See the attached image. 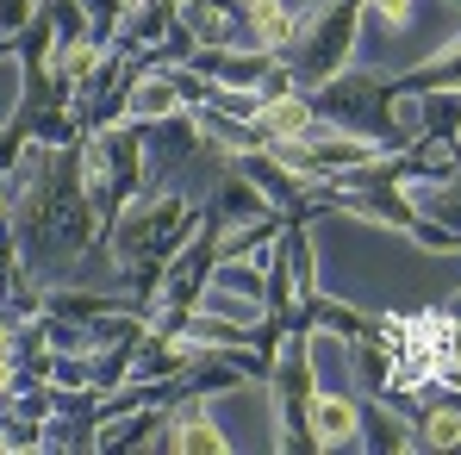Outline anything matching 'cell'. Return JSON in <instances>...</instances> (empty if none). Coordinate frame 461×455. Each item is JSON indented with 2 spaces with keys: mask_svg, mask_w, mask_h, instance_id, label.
Wrapping results in <instances>:
<instances>
[{
  "mask_svg": "<svg viewBox=\"0 0 461 455\" xmlns=\"http://www.w3.org/2000/svg\"><path fill=\"white\" fill-rule=\"evenodd\" d=\"M356 38H362V0H312L300 6V25H294V44L281 50V63L294 69L300 87H318L337 69H349Z\"/></svg>",
  "mask_w": 461,
  "mask_h": 455,
  "instance_id": "3957f363",
  "label": "cell"
},
{
  "mask_svg": "<svg viewBox=\"0 0 461 455\" xmlns=\"http://www.w3.org/2000/svg\"><path fill=\"white\" fill-rule=\"evenodd\" d=\"M181 113V87H175V69H144L125 87V119H168Z\"/></svg>",
  "mask_w": 461,
  "mask_h": 455,
  "instance_id": "30bf717a",
  "label": "cell"
},
{
  "mask_svg": "<svg viewBox=\"0 0 461 455\" xmlns=\"http://www.w3.org/2000/svg\"><path fill=\"white\" fill-rule=\"evenodd\" d=\"M212 287L243 305H262V262H212Z\"/></svg>",
  "mask_w": 461,
  "mask_h": 455,
  "instance_id": "2e32d148",
  "label": "cell"
},
{
  "mask_svg": "<svg viewBox=\"0 0 461 455\" xmlns=\"http://www.w3.org/2000/svg\"><path fill=\"white\" fill-rule=\"evenodd\" d=\"M44 424H50V380L19 375L13 393L0 399V450H44Z\"/></svg>",
  "mask_w": 461,
  "mask_h": 455,
  "instance_id": "277c9868",
  "label": "cell"
},
{
  "mask_svg": "<svg viewBox=\"0 0 461 455\" xmlns=\"http://www.w3.org/2000/svg\"><path fill=\"white\" fill-rule=\"evenodd\" d=\"M449 162H456V168H461V132H456V138H449Z\"/></svg>",
  "mask_w": 461,
  "mask_h": 455,
  "instance_id": "d6986e66",
  "label": "cell"
},
{
  "mask_svg": "<svg viewBox=\"0 0 461 455\" xmlns=\"http://www.w3.org/2000/svg\"><path fill=\"white\" fill-rule=\"evenodd\" d=\"M281 256H287V275H294V300H312L318 294V250H312L306 219H294V213L281 225Z\"/></svg>",
  "mask_w": 461,
  "mask_h": 455,
  "instance_id": "4fadbf2b",
  "label": "cell"
},
{
  "mask_svg": "<svg viewBox=\"0 0 461 455\" xmlns=\"http://www.w3.org/2000/svg\"><path fill=\"white\" fill-rule=\"evenodd\" d=\"M194 231H200V206L187 194H175V187H150L113 219V231L100 243L113 250L119 268H138V262H168Z\"/></svg>",
  "mask_w": 461,
  "mask_h": 455,
  "instance_id": "7a4b0ae2",
  "label": "cell"
},
{
  "mask_svg": "<svg viewBox=\"0 0 461 455\" xmlns=\"http://www.w3.org/2000/svg\"><path fill=\"white\" fill-rule=\"evenodd\" d=\"M131 6H144V0H131Z\"/></svg>",
  "mask_w": 461,
  "mask_h": 455,
  "instance_id": "7402d4cb",
  "label": "cell"
},
{
  "mask_svg": "<svg viewBox=\"0 0 461 455\" xmlns=\"http://www.w3.org/2000/svg\"><path fill=\"white\" fill-rule=\"evenodd\" d=\"M411 437L418 450H461V399H437L411 412Z\"/></svg>",
  "mask_w": 461,
  "mask_h": 455,
  "instance_id": "5bb4252c",
  "label": "cell"
},
{
  "mask_svg": "<svg viewBox=\"0 0 461 455\" xmlns=\"http://www.w3.org/2000/svg\"><path fill=\"white\" fill-rule=\"evenodd\" d=\"M25 144H32V113L19 106V113H13V119L0 125V175H13V168H19Z\"/></svg>",
  "mask_w": 461,
  "mask_h": 455,
  "instance_id": "e0dca14e",
  "label": "cell"
},
{
  "mask_svg": "<svg viewBox=\"0 0 461 455\" xmlns=\"http://www.w3.org/2000/svg\"><path fill=\"white\" fill-rule=\"evenodd\" d=\"M212 206H219V219H225V225H243V219H262V213H275V200H268V194H262V187H256L243 168H230L225 181L212 187Z\"/></svg>",
  "mask_w": 461,
  "mask_h": 455,
  "instance_id": "7c38bea8",
  "label": "cell"
},
{
  "mask_svg": "<svg viewBox=\"0 0 461 455\" xmlns=\"http://www.w3.org/2000/svg\"><path fill=\"white\" fill-rule=\"evenodd\" d=\"M393 94H437V87H456L461 94V32L443 44V50H430L418 69H405V76H386Z\"/></svg>",
  "mask_w": 461,
  "mask_h": 455,
  "instance_id": "9c48e42d",
  "label": "cell"
},
{
  "mask_svg": "<svg viewBox=\"0 0 461 455\" xmlns=\"http://www.w3.org/2000/svg\"><path fill=\"white\" fill-rule=\"evenodd\" d=\"M411 13H418V0H362V25L375 19V25H411Z\"/></svg>",
  "mask_w": 461,
  "mask_h": 455,
  "instance_id": "ac0fdd59",
  "label": "cell"
},
{
  "mask_svg": "<svg viewBox=\"0 0 461 455\" xmlns=\"http://www.w3.org/2000/svg\"><path fill=\"white\" fill-rule=\"evenodd\" d=\"M312 437H318V450H362V405L318 380V393H312Z\"/></svg>",
  "mask_w": 461,
  "mask_h": 455,
  "instance_id": "8992f818",
  "label": "cell"
},
{
  "mask_svg": "<svg viewBox=\"0 0 461 455\" xmlns=\"http://www.w3.org/2000/svg\"><path fill=\"white\" fill-rule=\"evenodd\" d=\"M349 362H356V387L368 399H381L386 387H393V350L381 343V318H375L368 337H349Z\"/></svg>",
  "mask_w": 461,
  "mask_h": 455,
  "instance_id": "8fae6325",
  "label": "cell"
},
{
  "mask_svg": "<svg viewBox=\"0 0 461 455\" xmlns=\"http://www.w3.org/2000/svg\"><path fill=\"white\" fill-rule=\"evenodd\" d=\"M0 225H6V194H0Z\"/></svg>",
  "mask_w": 461,
  "mask_h": 455,
  "instance_id": "44dd1931",
  "label": "cell"
},
{
  "mask_svg": "<svg viewBox=\"0 0 461 455\" xmlns=\"http://www.w3.org/2000/svg\"><path fill=\"white\" fill-rule=\"evenodd\" d=\"M6 231L19 243L25 275H63L100 243V213L81 187V138L76 144H25L19 168L0 175Z\"/></svg>",
  "mask_w": 461,
  "mask_h": 455,
  "instance_id": "6da1fadb",
  "label": "cell"
},
{
  "mask_svg": "<svg viewBox=\"0 0 461 455\" xmlns=\"http://www.w3.org/2000/svg\"><path fill=\"white\" fill-rule=\"evenodd\" d=\"M449 312H456V318H461V294H449Z\"/></svg>",
  "mask_w": 461,
  "mask_h": 455,
  "instance_id": "ffe728a7",
  "label": "cell"
},
{
  "mask_svg": "<svg viewBox=\"0 0 461 455\" xmlns=\"http://www.w3.org/2000/svg\"><path fill=\"white\" fill-rule=\"evenodd\" d=\"M150 450H168V455H225V450H230V437L219 431V424H212L206 399H175Z\"/></svg>",
  "mask_w": 461,
  "mask_h": 455,
  "instance_id": "5b68a950",
  "label": "cell"
},
{
  "mask_svg": "<svg viewBox=\"0 0 461 455\" xmlns=\"http://www.w3.org/2000/svg\"><path fill=\"white\" fill-rule=\"evenodd\" d=\"M230 168H243V175H249V181H256V187H262V194L281 206V213H300V206H306V187H312V181H300V175H294L281 156L243 150V156H230Z\"/></svg>",
  "mask_w": 461,
  "mask_h": 455,
  "instance_id": "ba28073f",
  "label": "cell"
},
{
  "mask_svg": "<svg viewBox=\"0 0 461 455\" xmlns=\"http://www.w3.org/2000/svg\"><path fill=\"white\" fill-rule=\"evenodd\" d=\"M456 132H461V94H456V87L418 94V138H437V144H449Z\"/></svg>",
  "mask_w": 461,
  "mask_h": 455,
  "instance_id": "9a60e30c",
  "label": "cell"
},
{
  "mask_svg": "<svg viewBox=\"0 0 461 455\" xmlns=\"http://www.w3.org/2000/svg\"><path fill=\"white\" fill-rule=\"evenodd\" d=\"M249 125H256V138H262V150H268V144H287V138H306L312 125H318V113H312L306 87H294V94H275V100H256V113H249Z\"/></svg>",
  "mask_w": 461,
  "mask_h": 455,
  "instance_id": "52a82bcc",
  "label": "cell"
}]
</instances>
